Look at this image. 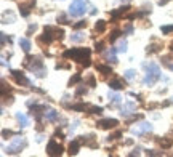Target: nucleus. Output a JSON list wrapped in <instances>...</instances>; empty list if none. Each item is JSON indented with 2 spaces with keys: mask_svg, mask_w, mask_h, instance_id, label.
<instances>
[{
  "mask_svg": "<svg viewBox=\"0 0 173 157\" xmlns=\"http://www.w3.org/2000/svg\"><path fill=\"white\" fill-rule=\"evenodd\" d=\"M90 55H91L90 48H71V50H66L63 53V56L64 58H71L72 61L80 63L83 68H90L91 66Z\"/></svg>",
  "mask_w": 173,
  "mask_h": 157,
  "instance_id": "nucleus-1",
  "label": "nucleus"
},
{
  "mask_svg": "<svg viewBox=\"0 0 173 157\" xmlns=\"http://www.w3.org/2000/svg\"><path fill=\"white\" fill-rule=\"evenodd\" d=\"M143 68L146 69V77H144V80H143V85L152 87V85L160 79V68L157 66L156 63H149V64L144 63Z\"/></svg>",
  "mask_w": 173,
  "mask_h": 157,
  "instance_id": "nucleus-2",
  "label": "nucleus"
},
{
  "mask_svg": "<svg viewBox=\"0 0 173 157\" xmlns=\"http://www.w3.org/2000/svg\"><path fill=\"white\" fill-rule=\"evenodd\" d=\"M86 3H88V0H74L69 7V15L72 18L83 16L85 11H86Z\"/></svg>",
  "mask_w": 173,
  "mask_h": 157,
  "instance_id": "nucleus-3",
  "label": "nucleus"
},
{
  "mask_svg": "<svg viewBox=\"0 0 173 157\" xmlns=\"http://www.w3.org/2000/svg\"><path fill=\"white\" fill-rule=\"evenodd\" d=\"M24 68H27L29 71H34L35 72V71L43 68V61H42V58H38V56H26Z\"/></svg>",
  "mask_w": 173,
  "mask_h": 157,
  "instance_id": "nucleus-4",
  "label": "nucleus"
},
{
  "mask_svg": "<svg viewBox=\"0 0 173 157\" xmlns=\"http://www.w3.org/2000/svg\"><path fill=\"white\" fill-rule=\"evenodd\" d=\"M26 146H27L26 138H16V140L8 146L7 152H8V154H18V152H21V149H24Z\"/></svg>",
  "mask_w": 173,
  "mask_h": 157,
  "instance_id": "nucleus-5",
  "label": "nucleus"
},
{
  "mask_svg": "<svg viewBox=\"0 0 173 157\" xmlns=\"http://www.w3.org/2000/svg\"><path fill=\"white\" fill-rule=\"evenodd\" d=\"M63 151H64V147L60 143H56L55 140H50V143L47 144V154L48 155H61Z\"/></svg>",
  "mask_w": 173,
  "mask_h": 157,
  "instance_id": "nucleus-6",
  "label": "nucleus"
},
{
  "mask_svg": "<svg viewBox=\"0 0 173 157\" xmlns=\"http://www.w3.org/2000/svg\"><path fill=\"white\" fill-rule=\"evenodd\" d=\"M149 132H152V125L149 122H141L140 125H136L135 128H131V133L136 135V136H143V135H146Z\"/></svg>",
  "mask_w": 173,
  "mask_h": 157,
  "instance_id": "nucleus-7",
  "label": "nucleus"
},
{
  "mask_svg": "<svg viewBox=\"0 0 173 157\" xmlns=\"http://www.w3.org/2000/svg\"><path fill=\"white\" fill-rule=\"evenodd\" d=\"M130 10H131V7H130V5H123V7L117 8V10H111V11H109V15H111V18H112L114 21H117L119 18L127 16V15L130 13Z\"/></svg>",
  "mask_w": 173,
  "mask_h": 157,
  "instance_id": "nucleus-8",
  "label": "nucleus"
},
{
  "mask_svg": "<svg viewBox=\"0 0 173 157\" xmlns=\"http://www.w3.org/2000/svg\"><path fill=\"white\" fill-rule=\"evenodd\" d=\"M11 76H13V79L16 80L18 85H26V87L31 85V80H29L21 71H11Z\"/></svg>",
  "mask_w": 173,
  "mask_h": 157,
  "instance_id": "nucleus-9",
  "label": "nucleus"
},
{
  "mask_svg": "<svg viewBox=\"0 0 173 157\" xmlns=\"http://www.w3.org/2000/svg\"><path fill=\"white\" fill-rule=\"evenodd\" d=\"M96 125L100 128H103V130H111V128H115L119 125V120L117 119H103V120H100Z\"/></svg>",
  "mask_w": 173,
  "mask_h": 157,
  "instance_id": "nucleus-10",
  "label": "nucleus"
},
{
  "mask_svg": "<svg viewBox=\"0 0 173 157\" xmlns=\"http://www.w3.org/2000/svg\"><path fill=\"white\" fill-rule=\"evenodd\" d=\"M35 7V0H29L26 3H19V13H21L23 18H27L31 15V8Z\"/></svg>",
  "mask_w": 173,
  "mask_h": 157,
  "instance_id": "nucleus-11",
  "label": "nucleus"
},
{
  "mask_svg": "<svg viewBox=\"0 0 173 157\" xmlns=\"http://www.w3.org/2000/svg\"><path fill=\"white\" fill-rule=\"evenodd\" d=\"M47 32H50L53 39H58V40H63V37H64V31L60 29V27H53V26H45V29Z\"/></svg>",
  "mask_w": 173,
  "mask_h": 157,
  "instance_id": "nucleus-12",
  "label": "nucleus"
},
{
  "mask_svg": "<svg viewBox=\"0 0 173 157\" xmlns=\"http://www.w3.org/2000/svg\"><path fill=\"white\" fill-rule=\"evenodd\" d=\"M136 109V104L133 103V101H128V103H125L123 104V107H122V111H120V114L123 116V117H127V116H130L133 111Z\"/></svg>",
  "mask_w": 173,
  "mask_h": 157,
  "instance_id": "nucleus-13",
  "label": "nucleus"
},
{
  "mask_svg": "<svg viewBox=\"0 0 173 157\" xmlns=\"http://www.w3.org/2000/svg\"><path fill=\"white\" fill-rule=\"evenodd\" d=\"M80 143H83L88 147H98V143L95 141V135H88V136H80Z\"/></svg>",
  "mask_w": 173,
  "mask_h": 157,
  "instance_id": "nucleus-14",
  "label": "nucleus"
},
{
  "mask_svg": "<svg viewBox=\"0 0 173 157\" xmlns=\"http://www.w3.org/2000/svg\"><path fill=\"white\" fill-rule=\"evenodd\" d=\"M157 143L160 144V147L162 149H170V147L173 146V138H159L157 140Z\"/></svg>",
  "mask_w": 173,
  "mask_h": 157,
  "instance_id": "nucleus-15",
  "label": "nucleus"
},
{
  "mask_svg": "<svg viewBox=\"0 0 173 157\" xmlns=\"http://www.w3.org/2000/svg\"><path fill=\"white\" fill-rule=\"evenodd\" d=\"M45 119L48 122H56L58 119H60V116H58V112L55 109H47L45 111Z\"/></svg>",
  "mask_w": 173,
  "mask_h": 157,
  "instance_id": "nucleus-16",
  "label": "nucleus"
},
{
  "mask_svg": "<svg viewBox=\"0 0 173 157\" xmlns=\"http://www.w3.org/2000/svg\"><path fill=\"white\" fill-rule=\"evenodd\" d=\"M96 71H98L100 74H103V76H109V74H112V68L106 66V64H96Z\"/></svg>",
  "mask_w": 173,
  "mask_h": 157,
  "instance_id": "nucleus-17",
  "label": "nucleus"
},
{
  "mask_svg": "<svg viewBox=\"0 0 173 157\" xmlns=\"http://www.w3.org/2000/svg\"><path fill=\"white\" fill-rule=\"evenodd\" d=\"M83 40H85V34L80 32V31H77V32H74V34L71 35V42H72V43H80V42H83Z\"/></svg>",
  "mask_w": 173,
  "mask_h": 157,
  "instance_id": "nucleus-18",
  "label": "nucleus"
},
{
  "mask_svg": "<svg viewBox=\"0 0 173 157\" xmlns=\"http://www.w3.org/2000/svg\"><path fill=\"white\" fill-rule=\"evenodd\" d=\"M109 87H111V90H122L123 88V82L120 79H117V77H114L109 82Z\"/></svg>",
  "mask_w": 173,
  "mask_h": 157,
  "instance_id": "nucleus-19",
  "label": "nucleus"
},
{
  "mask_svg": "<svg viewBox=\"0 0 173 157\" xmlns=\"http://www.w3.org/2000/svg\"><path fill=\"white\" fill-rule=\"evenodd\" d=\"M80 140H75V141H72L71 144H69V151H67V152H69L71 155H75L77 152H79V147H80Z\"/></svg>",
  "mask_w": 173,
  "mask_h": 157,
  "instance_id": "nucleus-20",
  "label": "nucleus"
},
{
  "mask_svg": "<svg viewBox=\"0 0 173 157\" xmlns=\"http://www.w3.org/2000/svg\"><path fill=\"white\" fill-rule=\"evenodd\" d=\"M15 20H16V18H15V15L11 13V11H5L3 15H2V23L3 24H10V23H15Z\"/></svg>",
  "mask_w": 173,
  "mask_h": 157,
  "instance_id": "nucleus-21",
  "label": "nucleus"
},
{
  "mask_svg": "<svg viewBox=\"0 0 173 157\" xmlns=\"http://www.w3.org/2000/svg\"><path fill=\"white\" fill-rule=\"evenodd\" d=\"M16 119H18V122H19V125H21V127H27L29 124H31V122H29V117L24 116L23 112H18L16 114Z\"/></svg>",
  "mask_w": 173,
  "mask_h": 157,
  "instance_id": "nucleus-22",
  "label": "nucleus"
},
{
  "mask_svg": "<svg viewBox=\"0 0 173 157\" xmlns=\"http://www.w3.org/2000/svg\"><path fill=\"white\" fill-rule=\"evenodd\" d=\"M19 47H21L26 53H29V50H31V40H27V39H19Z\"/></svg>",
  "mask_w": 173,
  "mask_h": 157,
  "instance_id": "nucleus-23",
  "label": "nucleus"
},
{
  "mask_svg": "<svg viewBox=\"0 0 173 157\" xmlns=\"http://www.w3.org/2000/svg\"><path fill=\"white\" fill-rule=\"evenodd\" d=\"M162 64H163V66H165L168 71L173 72V59H171L170 56H163V58H162Z\"/></svg>",
  "mask_w": 173,
  "mask_h": 157,
  "instance_id": "nucleus-24",
  "label": "nucleus"
},
{
  "mask_svg": "<svg viewBox=\"0 0 173 157\" xmlns=\"http://www.w3.org/2000/svg\"><path fill=\"white\" fill-rule=\"evenodd\" d=\"M120 95H115V93H112V91H109V101L112 103V106H117L119 103H120Z\"/></svg>",
  "mask_w": 173,
  "mask_h": 157,
  "instance_id": "nucleus-25",
  "label": "nucleus"
},
{
  "mask_svg": "<svg viewBox=\"0 0 173 157\" xmlns=\"http://www.w3.org/2000/svg\"><path fill=\"white\" fill-rule=\"evenodd\" d=\"M95 31H96V32H100V34H101V32H104V31H106V21L100 20L98 23L95 24Z\"/></svg>",
  "mask_w": 173,
  "mask_h": 157,
  "instance_id": "nucleus-26",
  "label": "nucleus"
},
{
  "mask_svg": "<svg viewBox=\"0 0 173 157\" xmlns=\"http://www.w3.org/2000/svg\"><path fill=\"white\" fill-rule=\"evenodd\" d=\"M123 77L127 79V80H135V77H136V71H135V69L125 71V72H123Z\"/></svg>",
  "mask_w": 173,
  "mask_h": 157,
  "instance_id": "nucleus-27",
  "label": "nucleus"
},
{
  "mask_svg": "<svg viewBox=\"0 0 173 157\" xmlns=\"http://www.w3.org/2000/svg\"><path fill=\"white\" fill-rule=\"evenodd\" d=\"M120 34H122V31H119V29H114V31L109 34V42H111V43H114L115 40L119 39V35H120Z\"/></svg>",
  "mask_w": 173,
  "mask_h": 157,
  "instance_id": "nucleus-28",
  "label": "nucleus"
},
{
  "mask_svg": "<svg viewBox=\"0 0 173 157\" xmlns=\"http://www.w3.org/2000/svg\"><path fill=\"white\" fill-rule=\"evenodd\" d=\"M115 51H117V50H115V48H111L109 51H108V59H109V63H117V56H115Z\"/></svg>",
  "mask_w": 173,
  "mask_h": 157,
  "instance_id": "nucleus-29",
  "label": "nucleus"
},
{
  "mask_svg": "<svg viewBox=\"0 0 173 157\" xmlns=\"http://www.w3.org/2000/svg\"><path fill=\"white\" fill-rule=\"evenodd\" d=\"M160 48H162V43H154V45H149L148 47V53H157V51H160Z\"/></svg>",
  "mask_w": 173,
  "mask_h": 157,
  "instance_id": "nucleus-30",
  "label": "nucleus"
},
{
  "mask_svg": "<svg viewBox=\"0 0 173 157\" xmlns=\"http://www.w3.org/2000/svg\"><path fill=\"white\" fill-rule=\"evenodd\" d=\"M85 82H86V84H88V87H91V88L96 87V80H95V76H93V74H88V76H86V79H85Z\"/></svg>",
  "mask_w": 173,
  "mask_h": 157,
  "instance_id": "nucleus-31",
  "label": "nucleus"
},
{
  "mask_svg": "<svg viewBox=\"0 0 173 157\" xmlns=\"http://www.w3.org/2000/svg\"><path fill=\"white\" fill-rule=\"evenodd\" d=\"M88 107H90V106H86V104H83V103L72 104V106H71V109H72V111H88Z\"/></svg>",
  "mask_w": 173,
  "mask_h": 157,
  "instance_id": "nucleus-32",
  "label": "nucleus"
},
{
  "mask_svg": "<svg viewBox=\"0 0 173 157\" xmlns=\"http://www.w3.org/2000/svg\"><path fill=\"white\" fill-rule=\"evenodd\" d=\"M80 80H82V77L79 76V74H75L74 77H71V79H69V87H74L75 84H79Z\"/></svg>",
  "mask_w": 173,
  "mask_h": 157,
  "instance_id": "nucleus-33",
  "label": "nucleus"
},
{
  "mask_svg": "<svg viewBox=\"0 0 173 157\" xmlns=\"http://www.w3.org/2000/svg\"><path fill=\"white\" fill-rule=\"evenodd\" d=\"M103 112V107L100 106H90L88 107V114H101Z\"/></svg>",
  "mask_w": 173,
  "mask_h": 157,
  "instance_id": "nucleus-34",
  "label": "nucleus"
},
{
  "mask_svg": "<svg viewBox=\"0 0 173 157\" xmlns=\"http://www.w3.org/2000/svg\"><path fill=\"white\" fill-rule=\"evenodd\" d=\"M58 23H61V24H71L69 20H67V16L64 13H60L58 15Z\"/></svg>",
  "mask_w": 173,
  "mask_h": 157,
  "instance_id": "nucleus-35",
  "label": "nucleus"
},
{
  "mask_svg": "<svg viewBox=\"0 0 173 157\" xmlns=\"http://www.w3.org/2000/svg\"><path fill=\"white\" fill-rule=\"evenodd\" d=\"M85 87H86V85H85ZM85 87H83V85H80L79 88L75 90V98H80L82 95H85V93H86V88H85Z\"/></svg>",
  "mask_w": 173,
  "mask_h": 157,
  "instance_id": "nucleus-36",
  "label": "nucleus"
},
{
  "mask_svg": "<svg viewBox=\"0 0 173 157\" xmlns=\"http://www.w3.org/2000/svg\"><path fill=\"white\" fill-rule=\"evenodd\" d=\"M120 136H122V132H120V130H117L115 133H112V135H109V136H108V141H115V140H119Z\"/></svg>",
  "mask_w": 173,
  "mask_h": 157,
  "instance_id": "nucleus-37",
  "label": "nucleus"
},
{
  "mask_svg": "<svg viewBox=\"0 0 173 157\" xmlns=\"http://www.w3.org/2000/svg\"><path fill=\"white\" fill-rule=\"evenodd\" d=\"M83 27H86V21H79V23H75V24L72 26V29L80 31V29H83Z\"/></svg>",
  "mask_w": 173,
  "mask_h": 157,
  "instance_id": "nucleus-38",
  "label": "nucleus"
},
{
  "mask_svg": "<svg viewBox=\"0 0 173 157\" xmlns=\"http://www.w3.org/2000/svg\"><path fill=\"white\" fill-rule=\"evenodd\" d=\"M117 51H119V53H125V51H127V40H120Z\"/></svg>",
  "mask_w": 173,
  "mask_h": 157,
  "instance_id": "nucleus-39",
  "label": "nucleus"
},
{
  "mask_svg": "<svg viewBox=\"0 0 173 157\" xmlns=\"http://www.w3.org/2000/svg\"><path fill=\"white\" fill-rule=\"evenodd\" d=\"M160 31H162V34H171L173 32V24L171 26H162Z\"/></svg>",
  "mask_w": 173,
  "mask_h": 157,
  "instance_id": "nucleus-40",
  "label": "nucleus"
},
{
  "mask_svg": "<svg viewBox=\"0 0 173 157\" xmlns=\"http://www.w3.org/2000/svg\"><path fill=\"white\" fill-rule=\"evenodd\" d=\"M123 34H128V35H130V34H133V26H131L130 23L123 27Z\"/></svg>",
  "mask_w": 173,
  "mask_h": 157,
  "instance_id": "nucleus-41",
  "label": "nucleus"
},
{
  "mask_svg": "<svg viewBox=\"0 0 173 157\" xmlns=\"http://www.w3.org/2000/svg\"><path fill=\"white\" fill-rule=\"evenodd\" d=\"M95 50L101 53V51L104 50V43H103V42H96V43H95Z\"/></svg>",
  "mask_w": 173,
  "mask_h": 157,
  "instance_id": "nucleus-42",
  "label": "nucleus"
},
{
  "mask_svg": "<svg viewBox=\"0 0 173 157\" xmlns=\"http://www.w3.org/2000/svg\"><path fill=\"white\" fill-rule=\"evenodd\" d=\"M16 133L15 132H11V130H2V136L3 138H8V136H15Z\"/></svg>",
  "mask_w": 173,
  "mask_h": 157,
  "instance_id": "nucleus-43",
  "label": "nucleus"
},
{
  "mask_svg": "<svg viewBox=\"0 0 173 157\" xmlns=\"http://www.w3.org/2000/svg\"><path fill=\"white\" fill-rule=\"evenodd\" d=\"M35 29H37V24H31L27 27V32H26V35H31L32 32H35Z\"/></svg>",
  "mask_w": 173,
  "mask_h": 157,
  "instance_id": "nucleus-44",
  "label": "nucleus"
},
{
  "mask_svg": "<svg viewBox=\"0 0 173 157\" xmlns=\"http://www.w3.org/2000/svg\"><path fill=\"white\" fill-rule=\"evenodd\" d=\"M71 66H69V64H67V63H58L56 64V69H69Z\"/></svg>",
  "mask_w": 173,
  "mask_h": 157,
  "instance_id": "nucleus-45",
  "label": "nucleus"
},
{
  "mask_svg": "<svg viewBox=\"0 0 173 157\" xmlns=\"http://www.w3.org/2000/svg\"><path fill=\"white\" fill-rule=\"evenodd\" d=\"M146 154H148V155H162L160 151H154V149H148Z\"/></svg>",
  "mask_w": 173,
  "mask_h": 157,
  "instance_id": "nucleus-46",
  "label": "nucleus"
},
{
  "mask_svg": "<svg viewBox=\"0 0 173 157\" xmlns=\"http://www.w3.org/2000/svg\"><path fill=\"white\" fill-rule=\"evenodd\" d=\"M56 136H60V138H61V140H63V138H64V135H63V133L60 132V128H58V130L55 132V138H56Z\"/></svg>",
  "mask_w": 173,
  "mask_h": 157,
  "instance_id": "nucleus-47",
  "label": "nucleus"
},
{
  "mask_svg": "<svg viewBox=\"0 0 173 157\" xmlns=\"http://www.w3.org/2000/svg\"><path fill=\"white\" fill-rule=\"evenodd\" d=\"M8 40H11V39L8 37ZM5 43H7V34H2V45H5Z\"/></svg>",
  "mask_w": 173,
  "mask_h": 157,
  "instance_id": "nucleus-48",
  "label": "nucleus"
},
{
  "mask_svg": "<svg viewBox=\"0 0 173 157\" xmlns=\"http://www.w3.org/2000/svg\"><path fill=\"white\" fill-rule=\"evenodd\" d=\"M140 151H141V149L138 147V149H135V151H133V152H130L128 155H140Z\"/></svg>",
  "mask_w": 173,
  "mask_h": 157,
  "instance_id": "nucleus-49",
  "label": "nucleus"
},
{
  "mask_svg": "<svg viewBox=\"0 0 173 157\" xmlns=\"http://www.w3.org/2000/svg\"><path fill=\"white\" fill-rule=\"evenodd\" d=\"M168 2H170V0H159V5H160V7H162V5H167Z\"/></svg>",
  "mask_w": 173,
  "mask_h": 157,
  "instance_id": "nucleus-50",
  "label": "nucleus"
},
{
  "mask_svg": "<svg viewBox=\"0 0 173 157\" xmlns=\"http://www.w3.org/2000/svg\"><path fill=\"white\" fill-rule=\"evenodd\" d=\"M170 50H171V51H173V40H171V42H170Z\"/></svg>",
  "mask_w": 173,
  "mask_h": 157,
  "instance_id": "nucleus-51",
  "label": "nucleus"
},
{
  "mask_svg": "<svg viewBox=\"0 0 173 157\" xmlns=\"http://www.w3.org/2000/svg\"><path fill=\"white\" fill-rule=\"evenodd\" d=\"M120 2H122V3H127V2H130V0H120Z\"/></svg>",
  "mask_w": 173,
  "mask_h": 157,
  "instance_id": "nucleus-52",
  "label": "nucleus"
}]
</instances>
